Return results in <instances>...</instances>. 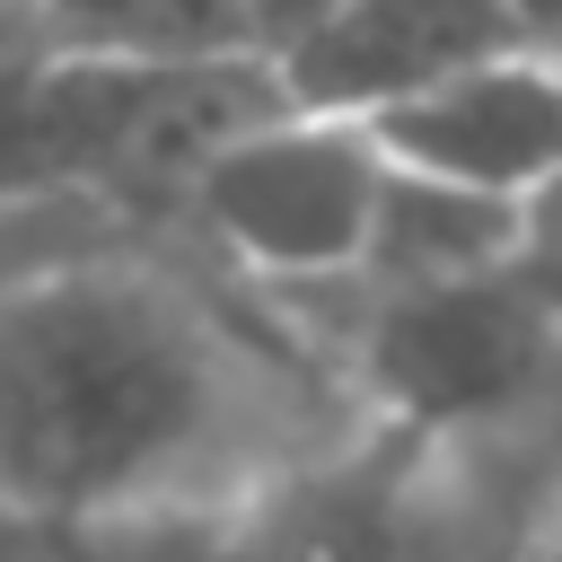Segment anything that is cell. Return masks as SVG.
Masks as SVG:
<instances>
[{
  "mask_svg": "<svg viewBox=\"0 0 562 562\" xmlns=\"http://www.w3.org/2000/svg\"><path fill=\"white\" fill-rule=\"evenodd\" d=\"M360 430L176 228L0 290V501L79 544L246 509Z\"/></svg>",
  "mask_w": 562,
  "mask_h": 562,
  "instance_id": "6da1fadb",
  "label": "cell"
},
{
  "mask_svg": "<svg viewBox=\"0 0 562 562\" xmlns=\"http://www.w3.org/2000/svg\"><path fill=\"white\" fill-rule=\"evenodd\" d=\"M378 149L351 123L316 114H272L237 140H220L184 184L167 228L220 263L246 290H290V281H342L360 272V237L378 211Z\"/></svg>",
  "mask_w": 562,
  "mask_h": 562,
  "instance_id": "7a4b0ae2",
  "label": "cell"
},
{
  "mask_svg": "<svg viewBox=\"0 0 562 562\" xmlns=\"http://www.w3.org/2000/svg\"><path fill=\"white\" fill-rule=\"evenodd\" d=\"M536 18L518 9H465V0H351V9H290L272 35V88L290 114L316 123H378L386 105L518 53Z\"/></svg>",
  "mask_w": 562,
  "mask_h": 562,
  "instance_id": "3957f363",
  "label": "cell"
},
{
  "mask_svg": "<svg viewBox=\"0 0 562 562\" xmlns=\"http://www.w3.org/2000/svg\"><path fill=\"white\" fill-rule=\"evenodd\" d=\"M360 132H369L378 167H395V176L527 211L562 167V61L544 44V18L518 53H492L457 79L386 105Z\"/></svg>",
  "mask_w": 562,
  "mask_h": 562,
  "instance_id": "277c9868",
  "label": "cell"
},
{
  "mask_svg": "<svg viewBox=\"0 0 562 562\" xmlns=\"http://www.w3.org/2000/svg\"><path fill=\"white\" fill-rule=\"evenodd\" d=\"M518 272V211L509 202H474L422 176H378V211L360 237V281L404 299V290H457V281H492Z\"/></svg>",
  "mask_w": 562,
  "mask_h": 562,
  "instance_id": "5b68a950",
  "label": "cell"
},
{
  "mask_svg": "<svg viewBox=\"0 0 562 562\" xmlns=\"http://www.w3.org/2000/svg\"><path fill=\"white\" fill-rule=\"evenodd\" d=\"M518 272L562 299V167H553V184L518 211Z\"/></svg>",
  "mask_w": 562,
  "mask_h": 562,
  "instance_id": "8992f818",
  "label": "cell"
},
{
  "mask_svg": "<svg viewBox=\"0 0 562 562\" xmlns=\"http://www.w3.org/2000/svg\"><path fill=\"white\" fill-rule=\"evenodd\" d=\"M88 553H97V544H79V536L26 518L18 501H0V562H88Z\"/></svg>",
  "mask_w": 562,
  "mask_h": 562,
  "instance_id": "52a82bcc",
  "label": "cell"
},
{
  "mask_svg": "<svg viewBox=\"0 0 562 562\" xmlns=\"http://www.w3.org/2000/svg\"><path fill=\"white\" fill-rule=\"evenodd\" d=\"M544 44H553V61H562V18H544Z\"/></svg>",
  "mask_w": 562,
  "mask_h": 562,
  "instance_id": "ba28073f",
  "label": "cell"
},
{
  "mask_svg": "<svg viewBox=\"0 0 562 562\" xmlns=\"http://www.w3.org/2000/svg\"><path fill=\"white\" fill-rule=\"evenodd\" d=\"M536 562H562V536H553V544H544V553H536Z\"/></svg>",
  "mask_w": 562,
  "mask_h": 562,
  "instance_id": "9c48e42d",
  "label": "cell"
}]
</instances>
